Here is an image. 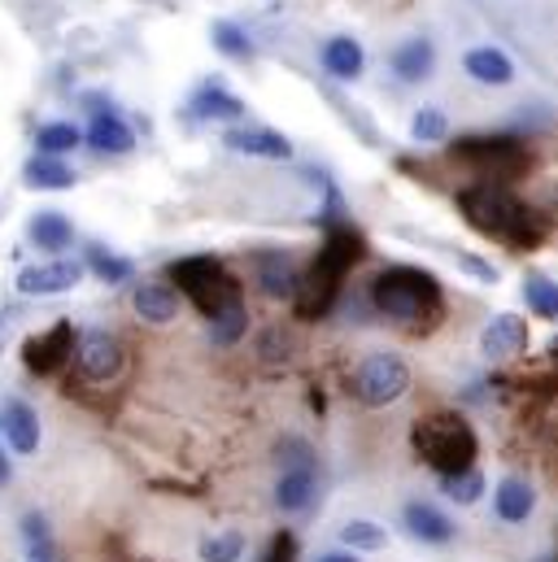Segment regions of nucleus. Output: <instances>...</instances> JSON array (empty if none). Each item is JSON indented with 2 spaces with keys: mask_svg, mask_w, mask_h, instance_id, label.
<instances>
[{
  "mask_svg": "<svg viewBox=\"0 0 558 562\" xmlns=\"http://www.w3.org/2000/svg\"><path fill=\"white\" fill-rule=\"evenodd\" d=\"M26 562H57V554H53V550H35Z\"/></svg>",
  "mask_w": 558,
  "mask_h": 562,
  "instance_id": "e433bc0d",
  "label": "nucleus"
},
{
  "mask_svg": "<svg viewBox=\"0 0 558 562\" xmlns=\"http://www.w3.org/2000/svg\"><path fill=\"white\" fill-rule=\"evenodd\" d=\"M83 280V267L79 262H44V267H31L18 276V288L26 296H57V292H70L75 283Z\"/></svg>",
  "mask_w": 558,
  "mask_h": 562,
  "instance_id": "9d476101",
  "label": "nucleus"
},
{
  "mask_svg": "<svg viewBox=\"0 0 558 562\" xmlns=\"http://www.w3.org/2000/svg\"><path fill=\"white\" fill-rule=\"evenodd\" d=\"M341 541L358 554V550H384L389 546V532L380 528V524H371V519H349L345 528H341Z\"/></svg>",
  "mask_w": 558,
  "mask_h": 562,
  "instance_id": "a878e982",
  "label": "nucleus"
},
{
  "mask_svg": "<svg viewBox=\"0 0 558 562\" xmlns=\"http://www.w3.org/2000/svg\"><path fill=\"white\" fill-rule=\"evenodd\" d=\"M26 183L31 188H44V192H62V188H75V170L66 166V161H57V157H31L26 161Z\"/></svg>",
  "mask_w": 558,
  "mask_h": 562,
  "instance_id": "b1692460",
  "label": "nucleus"
},
{
  "mask_svg": "<svg viewBox=\"0 0 558 562\" xmlns=\"http://www.w3.org/2000/svg\"><path fill=\"white\" fill-rule=\"evenodd\" d=\"M411 440H415V453L440 475V480L471 471V467H476V453H480L471 423L462 419V415H454V411L423 415V419L415 423V431H411Z\"/></svg>",
  "mask_w": 558,
  "mask_h": 562,
  "instance_id": "20e7f679",
  "label": "nucleus"
},
{
  "mask_svg": "<svg viewBox=\"0 0 558 562\" xmlns=\"http://www.w3.org/2000/svg\"><path fill=\"white\" fill-rule=\"evenodd\" d=\"M528 349V323L520 314H498L484 331H480V353L489 362H506V358H520Z\"/></svg>",
  "mask_w": 558,
  "mask_h": 562,
  "instance_id": "1a4fd4ad",
  "label": "nucleus"
},
{
  "mask_svg": "<svg viewBox=\"0 0 558 562\" xmlns=\"http://www.w3.org/2000/svg\"><path fill=\"white\" fill-rule=\"evenodd\" d=\"M192 119H201V123H236L241 114H245V101L241 97H232L227 88H219V83H205L197 97H192Z\"/></svg>",
  "mask_w": 558,
  "mask_h": 562,
  "instance_id": "2eb2a0df",
  "label": "nucleus"
},
{
  "mask_svg": "<svg viewBox=\"0 0 558 562\" xmlns=\"http://www.w3.org/2000/svg\"><path fill=\"white\" fill-rule=\"evenodd\" d=\"M31 240L40 245V249H66L70 240H75V227H70V218L62 214V210H40L35 218H31Z\"/></svg>",
  "mask_w": 558,
  "mask_h": 562,
  "instance_id": "5701e85b",
  "label": "nucleus"
},
{
  "mask_svg": "<svg viewBox=\"0 0 558 562\" xmlns=\"http://www.w3.org/2000/svg\"><path fill=\"white\" fill-rule=\"evenodd\" d=\"M245 559V537L241 532H219L201 541V562H241Z\"/></svg>",
  "mask_w": 558,
  "mask_h": 562,
  "instance_id": "7c9ffc66",
  "label": "nucleus"
},
{
  "mask_svg": "<svg viewBox=\"0 0 558 562\" xmlns=\"http://www.w3.org/2000/svg\"><path fill=\"white\" fill-rule=\"evenodd\" d=\"M258 283H263V292L292 296V301L301 292V280H297V271H292V262L283 254H258Z\"/></svg>",
  "mask_w": 558,
  "mask_h": 562,
  "instance_id": "4be33fe9",
  "label": "nucleus"
},
{
  "mask_svg": "<svg viewBox=\"0 0 558 562\" xmlns=\"http://www.w3.org/2000/svg\"><path fill=\"white\" fill-rule=\"evenodd\" d=\"M4 480H9V462L0 458V484H4Z\"/></svg>",
  "mask_w": 558,
  "mask_h": 562,
  "instance_id": "4c0bfd02",
  "label": "nucleus"
},
{
  "mask_svg": "<svg viewBox=\"0 0 558 562\" xmlns=\"http://www.w3.org/2000/svg\"><path fill=\"white\" fill-rule=\"evenodd\" d=\"M440 493L449 497V502H458V506H471V502H480V493H484V475L471 467V471H462V475H445L440 480Z\"/></svg>",
  "mask_w": 558,
  "mask_h": 562,
  "instance_id": "c85d7f7f",
  "label": "nucleus"
},
{
  "mask_svg": "<svg viewBox=\"0 0 558 562\" xmlns=\"http://www.w3.org/2000/svg\"><path fill=\"white\" fill-rule=\"evenodd\" d=\"M314 562H358V554H354V550H349V554H345V550H332V554H319Z\"/></svg>",
  "mask_w": 558,
  "mask_h": 562,
  "instance_id": "c9c22d12",
  "label": "nucleus"
},
{
  "mask_svg": "<svg viewBox=\"0 0 558 562\" xmlns=\"http://www.w3.org/2000/svg\"><path fill=\"white\" fill-rule=\"evenodd\" d=\"M0 427H4V440L13 445V453H35L40 449V419L26 402H9L4 415H0Z\"/></svg>",
  "mask_w": 558,
  "mask_h": 562,
  "instance_id": "dca6fc26",
  "label": "nucleus"
},
{
  "mask_svg": "<svg viewBox=\"0 0 558 562\" xmlns=\"http://www.w3.org/2000/svg\"><path fill=\"white\" fill-rule=\"evenodd\" d=\"M358 258H362V240H358V232L336 223V227L327 232L323 249H319V262L310 267V276H305L301 292H297V314H301V318H319V314H327V305L336 301L341 283H345L349 267H354Z\"/></svg>",
  "mask_w": 558,
  "mask_h": 562,
  "instance_id": "7ed1b4c3",
  "label": "nucleus"
},
{
  "mask_svg": "<svg viewBox=\"0 0 558 562\" xmlns=\"http://www.w3.org/2000/svg\"><path fill=\"white\" fill-rule=\"evenodd\" d=\"M314 502V467H292L276 484V506L283 515H301Z\"/></svg>",
  "mask_w": 558,
  "mask_h": 562,
  "instance_id": "f3484780",
  "label": "nucleus"
},
{
  "mask_svg": "<svg viewBox=\"0 0 558 562\" xmlns=\"http://www.w3.org/2000/svg\"><path fill=\"white\" fill-rule=\"evenodd\" d=\"M432 61H436V48H432V40H406V44H398L393 48V75L402 79V83H418V79H427L432 75Z\"/></svg>",
  "mask_w": 558,
  "mask_h": 562,
  "instance_id": "a211bd4d",
  "label": "nucleus"
},
{
  "mask_svg": "<svg viewBox=\"0 0 558 562\" xmlns=\"http://www.w3.org/2000/svg\"><path fill=\"white\" fill-rule=\"evenodd\" d=\"M223 144L232 153H249V157H267V161H288L292 157V144L288 136H279L271 127H232Z\"/></svg>",
  "mask_w": 558,
  "mask_h": 562,
  "instance_id": "9b49d317",
  "label": "nucleus"
},
{
  "mask_svg": "<svg viewBox=\"0 0 558 562\" xmlns=\"http://www.w3.org/2000/svg\"><path fill=\"white\" fill-rule=\"evenodd\" d=\"M170 280L179 283V292L214 323L219 314H227L232 305H245L241 301V283L232 280L214 258H179L170 262Z\"/></svg>",
  "mask_w": 558,
  "mask_h": 562,
  "instance_id": "39448f33",
  "label": "nucleus"
},
{
  "mask_svg": "<svg viewBox=\"0 0 558 562\" xmlns=\"http://www.w3.org/2000/svg\"><path fill=\"white\" fill-rule=\"evenodd\" d=\"M533 510H537V493H533L528 480L506 475V480L493 488V515H498L502 524H528Z\"/></svg>",
  "mask_w": 558,
  "mask_h": 562,
  "instance_id": "ddd939ff",
  "label": "nucleus"
},
{
  "mask_svg": "<svg viewBox=\"0 0 558 562\" xmlns=\"http://www.w3.org/2000/svg\"><path fill=\"white\" fill-rule=\"evenodd\" d=\"M292 559H297V541H292V532H279L263 562H292Z\"/></svg>",
  "mask_w": 558,
  "mask_h": 562,
  "instance_id": "f704fd0d",
  "label": "nucleus"
},
{
  "mask_svg": "<svg viewBox=\"0 0 558 562\" xmlns=\"http://www.w3.org/2000/svg\"><path fill=\"white\" fill-rule=\"evenodd\" d=\"M83 140L92 144L97 153H132V144H136V136H132V127L119 119V114H97L92 123H88V136Z\"/></svg>",
  "mask_w": 558,
  "mask_h": 562,
  "instance_id": "aec40b11",
  "label": "nucleus"
},
{
  "mask_svg": "<svg viewBox=\"0 0 558 562\" xmlns=\"http://www.w3.org/2000/svg\"><path fill=\"white\" fill-rule=\"evenodd\" d=\"M458 205L467 214V223L489 236V240H502L511 249H533L542 236H546V223L524 205L515 201L511 192L493 188V183H480V188H462L458 192Z\"/></svg>",
  "mask_w": 558,
  "mask_h": 562,
  "instance_id": "f257e3e1",
  "label": "nucleus"
},
{
  "mask_svg": "<svg viewBox=\"0 0 558 562\" xmlns=\"http://www.w3.org/2000/svg\"><path fill=\"white\" fill-rule=\"evenodd\" d=\"M79 140H83V132H79L75 123H44V127H40V136H35V144H40V153H44V157L70 153Z\"/></svg>",
  "mask_w": 558,
  "mask_h": 562,
  "instance_id": "bb28decb",
  "label": "nucleus"
},
{
  "mask_svg": "<svg viewBox=\"0 0 558 562\" xmlns=\"http://www.w3.org/2000/svg\"><path fill=\"white\" fill-rule=\"evenodd\" d=\"M22 537H26L31 554H35V550H53V541H48V524H44L40 515H26V519H22Z\"/></svg>",
  "mask_w": 558,
  "mask_h": 562,
  "instance_id": "72a5a7b5",
  "label": "nucleus"
},
{
  "mask_svg": "<svg viewBox=\"0 0 558 562\" xmlns=\"http://www.w3.org/2000/svg\"><path fill=\"white\" fill-rule=\"evenodd\" d=\"M445 132H449V123H445V114L440 110H418L415 114V123H411V136H415L418 144H436V140H445Z\"/></svg>",
  "mask_w": 558,
  "mask_h": 562,
  "instance_id": "473e14b6",
  "label": "nucleus"
},
{
  "mask_svg": "<svg viewBox=\"0 0 558 562\" xmlns=\"http://www.w3.org/2000/svg\"><path fill=\"white\" fill-rule=\"evenodd\" d=\"M88 267H92L105 283H127L132 280V271H136L127 258H114V254H110V249H101V245H92V249H88Z\"/></svg>",
  "mask_w": 558,
  "mask_h": 562,
  "instance_id": "c756f323",
  "label": "nucleus"
},
{
  "mask_svg": "<svg viewBox=\"0 0 558 562\" xmlns=\"http://www.w3.org/2000/svg\"><path fill=\"white\" fill-rule=\"evenodd\" d=\"M524 301L537 318H558V283L546 276H528L524 280Z\"/></svg>",
  "mask_w": 558,
  "mask_h": 562,
  "instance_id": "393cba45",
  "label": "nucleus"
},
{
  "mask_svg": "<svg viewBox=\"0 0 558 562\" xmlns=\"http://www.w3.org/2000/svg\"><path fill=\"white\" fill-rule=\"evenodd\" d=\"M245 327H249V314H245V305H232L227 314H219V318L210 323V340L227 349V345H236V340L245 336Z\"/></svg>",
  "mask_w": 558,
  "mask_h": 562,
  "instance_id": "2f4dec72",
  "label": "nucleus"
},
{
  "mask_svg": "<svg viewBox=\"0 0 558 562\" xmlns=\"http://www.w3.org/2000/svg\"><path fill=\"white\" fill-rule=\"evenodd\" d=\"M132 305H136V314L144 323H157V327L179 314V296H175V288H166V283H140Z\"/></svg>",
  "mask_w": 558,
  "mask_h": 562,
  "instance_id": "6ab92c4d",
  "label": "nucleus"
},
{
  "mask_svg": "<svg viewBox=\"0 0 558 562\" xmlns=\"http://www.w3.org/2000/svg\"><path fill=\"white\" fill-rule=\"evenodd\" d=\"M70 358H75V327L66 318L22 345V362H26L31 375H57Z\"/></svg>",
  "mask_w": 558,
  "mask_h": 562,
  "instance_id": "0eeeda50",
  "label": "nucleus"
},
{
  "mask_svg": "<svg viewBox=\"0 0 558 562\" xmlns=\"http://www.w3.org/2000/svg\"><path fill=\"white\" fill-rule=\"evenodd\" d=\"M214 48L223 57H236V61H249L254 57V40L236 22H214Z\"/></svg>",
  "mask_w": 558,
  "mask_h": 562,
  "instance_id": "cd10ccee",
  "label": "nucleus"
},
{
  "mask_svg": "<svg viewBox=\"0 0 558 562\" xmlns=\"http://www.w3.org/2000/svg\"><path fill=\"white\" fill-rule=\"evenodd\" d=\"M362 44L358 40H349V35H336V40H327L323 44V66H327V75L332 79H358L362 75Z\"/></svg>",
  "mask_w": 558,
  "mask_h": 562,
  "instance_id": "412c9836",
  "label": "nucleus"
},
{
  "mask_svg": "<svg viewBox=\"0 0 558 562\" xmlns=\"http://www.w3.org/2000/svg\"><path fill=\"white\" fill-rule=\"evenodd\" d=\"M411 389V367L398 353H371L358 371H354V397L367 411H384L393 402H402Z\"/></svg>",
  "mask_w": 558,
  "mask_h": 562,
  "instance_id": "423d86ee",
  "label": "nucleus"
},
{
  "mask_svg": "<svg viewBox=\"0 0 558 562\" xmlns=\"http://www.w3.org/2000/svg\"><path fill=\"white\" fill-rule=\"evenodd\" d=\"M550 353H555V358H558V340H555V345H550Z\"/></svg>",
  "mask_w": 558,
  "mask_h": 562,
  "instance_id": "58836bf2",
  "label": "nucleus"
},
{
  "mask_svg": "<svg viewBox=\"0 0 558 562\" xmlns=\"http://www.w3.org/2000/svg\"><path fill=\"white\" fill-rule=\"evenodd\" d=\"M371 301L384 318H398L406 327H432L445 314V292L432 271L423 267H389L371 280Z\"/></svg>",
  "mask_w": 558,
  "mask_h": 562,
  "instance_id": "f03ea898",
  "label": "nucleus"
},
{
  "mask_svg": "<svg viewBox=\"0 0 558 562\" xmlns=\"http://www.w3.org/2000/svg\"><path fill=\"white\" fill-rule=\"evenodd\" d=\"M402 524H406V532H411L415 541H423V546H449V541H454L449 515H440L432 502H406Z\"/></svg>",
  "mask_w": 558,
  "mask_h": 562,
  "instance_id": "f8f14e48",
  "label": "nucleus"
},
{
  "mask_svg": "<svg viewBox=\"0 0 558 562\" xmlns=\"http://www.w3.org/2000/svg\"><path fill=\"white\" fill-rule=\"evenodd\" d=\"M75 358H79V371L92 384H110L123 371V340L110 336V331H83Z\"/></svg>",
  "mask_w": 558,
  "mask_h": 562,
  "instance_id": "6e6552de",
  "label": "nucleus"
},
{
  "mask_svg": "<svg viewBox=\"0 0 558 562\" xmlns=\"http://www.w3.org/2000/svg\"><path fill=\"white\" fill-rule=\"evenodd\" d=\"M462 70H467L476 83H484V88H506V83L515 79V61H511L502 48H493V44L471 48V53L462 57Z\"/></svg>",
  "mask_w": 558,
  "mask_h": 562,
  "instance_id": "4468645a",
  "label": "nucleus"
}]
</instances>
